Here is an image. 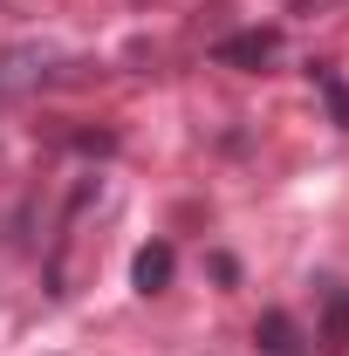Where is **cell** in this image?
Masks as SVG:
<instances>
[{"mask_svg":"<svg viewBox=\"0 0 349 356\" xmlns=\"http://www.w3.org/2000/svg\"><path fill=\"white\" fill-rule=\"evenodd\" d=\"M274 55H281V28H240V35H226L213 48L219 69H267Z\"/></svg>","mask_w":349,"mask_h":356,"instance_id":"6da1fadb","label":"cell"},{"mask_svg":"<svg viewBox=\"0 0 349 356\" xmlns=\"http://www.w3.org/2000/svg\"><path fill=\"white\" fill-rule=\"evenodd\" d=\"M315 302H322V329H315L322 356H349V288L343 281H315Z\"/></svg>","mask_w":349,"mask_h":356,"instance_id":"7a4b0ae2","label":"cell"},{"mask_svg":"<svg viewBox=\"0 0 349 356\" xmlns=\"http://www.w3.org/2000/svg\"><path fill=\"white\" fill-rule=\"evenodd\" d=\"M172 267H178V254L165 247V240L137 247V261H131V281H137V295H165V288H172Z\"/></svg>","mask_w":349,"mask_h":356,"instance_id":"3957f363","label":"cell"},{"mask_svg":"<svg viewBox=\"0 0 349 356\" xmlns=\"http://www.w3.org/2000/svg\"><path fill=\"white\" fill-rule=\"evenodd\" d=\"M254 343H261V356H302V336H295V322L281 309H267L261 322H254Z\"/></svg>","mask_w":349,"mask_h":356,"instance_id":"277c9868","label":"cell"},{"mask_svg":"<svg viewBox=\"0 0 349 356\" xmlns=\"http://www.w3.org/2000/svg\"><path fill=\"white\" fill-rule=\"evenodd\" d=\"M308 76H315V89H322V103H329V124H336V131H349V83L336 76V62H315Z\"/></svg>","mask_w":349,"mask_h":356,"instance_id":"5b68a950","label":"cell"}]
</instances>
